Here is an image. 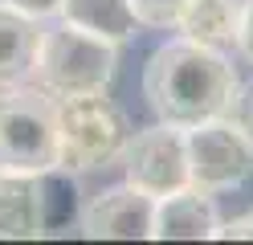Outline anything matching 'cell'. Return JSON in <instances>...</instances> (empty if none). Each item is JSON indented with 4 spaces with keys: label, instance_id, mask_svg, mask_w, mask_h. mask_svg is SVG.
Masks as SVG:
<instances>
[{
    "label": "cell",
    "instance_id": "cell-3",
    "mask_svg": "<svg viewBox=\"0 0 253 245\" xmlns=\"http://www.w3.org/2000/svg\"><path fill=\"white\" fill-rule=\"evenodd\" d=\"M61 163V127L57 98L41 86H4L0 90V168L45 176Z\"/></svg>",
    "mask_w": 253,
    "mask_h": 245
},
{
    "label": "cell",
    "instance_id": "cell-9",
    "mask_svg": "<svg viewBox=\"0 0 253 245\" xmlns=\"http://www.w3.org/2000/svg\"><path fill=\"white\" fill-rule=\"evenodd\" d=\"M216 229H220V212L209 192L180 188L155 200V221H151L155 241H212Z\"/></svg>",
    "mask_w": 253,
    "mask_h": 245
},
{
    "label": "cell",
    "instance_id": "cell-6",
    "mask_svg": "<svg viewBox=\"0 0 253 245\" xmlns=\"http://www.w3.org/2000/svg\"><path fill=\"white\" fill-rule=\"evenodd\" d=\"M123 176L126 184L147 192V196H171L188 188V143H184V127L176 123H155L143 131H131V139L123 147Z\"/></svg>",
    "mask_w": 253,
    "mask_h": 245
},
{
    "label": "cell",
    "instance_id": "cell-7",
    "mask_svg": "<svg viewBox=\"0 0 253 245\" xmlns=\"http://www.w3.org/2000/svg\"><path fill=\"white\" fill-rule=\"evenodd\" d=\"M151 221H155V196L123 180L86 200L82 217H78V233L90 241H143L151 237Z\"/></svg>",
    "mask_w": 253,
    "mask_h": 245
},
{
    "label": "cell",
    "instance_id": "cell-17",
    "mask_svg": "<svg viewBox=\"0 0 253 245\" xmlns=\"http://www.w3.org/2000/svg\"><path fill=\"white\" fill-rule=\"evenodd\" d=\"M237 53L253 65V0H245V8H241V25H237Z\"/></svg>",
    "mask_w": 253,
    "mask_h": 245
},
{
    "label": "cell",
    "instance_id": "cell-14",
    "mask_svg": "<svg viewBox=\"0 0 253 245\" xmlns=\"http://www.w3.org/2000/svg\"><path fill=\"white\" fill-rule=\"evenodd\" d=\"M229 119L245 131V135L253 139V82H245V86H237V94H233V102H229Z\"/></svg>",
    "mask_w": 253,
    "mask_h": 245
},
{
    "label": "cell",
    "instance_id": "cell-13",
    "mask_svg": "<svg viewBox=\"0 0 253 245\" xmlns=\"http://www.w3.org/2000/svg\"><path fill=\"white\" fill-rule=\"evenodd\" d=\"M131 8L139 16V25L147 29H176L188 0H131Z\"/></svg>",
    "mask_w": 253,
    "mask_h": 245
},
{
    "label": "cell",
    "instance_id": "cell-16",
    "mask_svg": "<svg viewBox=\"0 0 253 245\" xmlns=\"http://www.w3.org/2000/svg\"><path fill=\"white\" fill-rule=\"evenodd\" d=\"M216 237L220 241H253V208L241 212V217H233V221H220Z\"/></svg>",
    "mask_w": 253,
    "mask_h": 245
},
{
    "label": "cell",
    "instance_id": "cell-1",
    "mask_svg": "<svg viewBox=\"0 0 253 245\" xmlns=\"http://www.w3.org/2000/svg\"><path fill=\"white\" fill-rule=\"evenodd\" d=\"M237 86H241V78L225 57V49L200 45L184 33L164 41L147 57L143 70V94L151 110L176 127H196L204 119L225 114Z\"/></svg>",
    "mask_w": 253,
    "mask_h": 245
},
{
    "label": "cell",
    "instance_id": "cell-15",
    "mask_svg": "<svg viewBox=\"0 0 253 245\" xmlns=\"http://www.w3.org/2000/svg\"><path fill=\"white\" fill-rule=\"evenodd\" d=\"M0 4H8V8L25 12V16H33V21H49V16H57L61 0H0Z\"/></svg>",
    "mask_w": 253,
    "mask_h": 245
},
{
    "label": "cell",
    "instance_id": "cell-12",
    "mask_svg": "<svg viewBox=\"0 0 253 245\" xmlns=\"http://www.w3.org/2000/svg\"><path fill=\"white\" fill-rule=\"evenodd\" d=\"M245 0H188V8L180 16V33L200 45L212 49H237V25H241Z\"/></svg>",
    "mask_w": 253,
    "mask_h": 245
},
{
    "label": "cell",
    "instance_id": "cell-10",
    "mask_svg": "<svg viewBox=\"0 0 253 245\" xmlns=\"http://www.w3.org/2000/svg\"><path fill=\"white\" fill-rule=\"evenodd\" d=\"M37 41H41V21L0 4V90L17 86L33 74Z\"/></svg>",
    "mask_w": 253,
    "mask_h": 245
},
{
    "label": "cell",
    "instance_id": "cell-5",
    "mask_svg": "<svg viewBox=\"0 0 253 245\" xmlns=\"http://www.w3.org/2000/svg\"><path fill=\"white\" fill-rule=\"evenodd\" d=\"M188 143V188L196 192H233L253 176V139L229 114L184 127Z\"/></svg>",
    "mask_w": 253,
    "mask_h": 245
},
{
    "label": "cell",
    "instance_id": "cell-11",
    "mask_svg": "<svg viewBox=\"0 0 253 245\" xmlns=\"http://www.w3.org/2000/svg\"><path fill=\"white\" fill-rule=\"evenodd\" d=\"M57 21H66L74 29H86L94 37H106L115 45L135 37V29H139V16L131 8V0H61Z\"/></svg>",
    "mask_w": 253,
    "mask_h": 245
},
{
    "label": "cell",
    "instance_id": "cell-4",
    "mask_svg": "<svg viewBox=\"0 0 253 245\" xmlns=\"http://www.w3.org/2000/svg\"><path fill=\"white\" fill-rule=\"evenodd\" d=\"M57 127H61V172H98L119 163L131 123L126 114L102 94H74L57 98Z\"/></svg>",
    "mask_w": 253,
    "mask_h": 245
},
{
    "label": "cell",
    "instance_id": "cell-8",
    "mask_svg": "<svg viewBox=\"0 0 253 245\" xmlns=\"http://www.w3.org/2000/svg\"><path fill=\"white\" fill-rule=\"evenodd\" d=\"M45 233V176L0 168V241H37Z\"/></svg>",
    "mask_w": 253,
    "mask_h": 245
},
{
    "label": "cell",
    "instance_id": "cell-2",
    "mask_svg": "<svg viewBox=\"0 0 253 245\" xmlns=\"http://www.w3.org/2000/svg\"><path fill=\"white\" fill-rule=\"evenodd\" d=\"M115 65H119V45L115 41L57 21L49 29H41L33 74L29 78H37V86L49 90L53 98L102 94L110 86V78H115Z\"/></svg>",
    "mask_w": 253,
    "mask_h": 245
}]
</instances>
